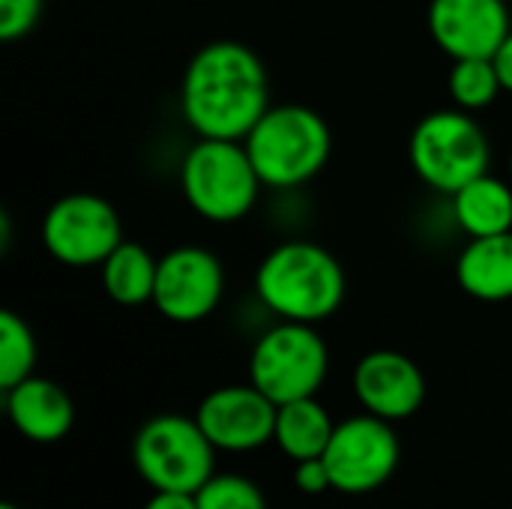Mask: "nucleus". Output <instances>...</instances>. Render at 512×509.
<instances>
[{
	"mask_svg": "<svg viewBox=\"0 0 512 509\" xmlns=\"http://www.w3.org/2000/svg\"><path fill=\"white\" fill-rule=\"evenodd\" d=\"M456 225L468 237H495L512 231V186L495 174H480L453 192Z\"/></svg>",
	"mask_w": 512,
	"mask_h": 509,
	"instance_id": "nucleus-16",
	"label": "nucleus"
},
{
	"mask_svg": "<svg viewBox=\"0 0 512 509\" xmlns=\"http://www.w3.org/2000/svg\"><path fill=\"white\" fill-rule=\"evenodd\" d=\"M42 15V0H0V39H24Z\"/></svg>",
	"mask_w": 512,
	"mask_h": 509,
	"instance_id": "nucleus-22",
	"label": "nucleus"
},
{
	"mask_svg": "<svg viewBox=\"0 0 512 509\" xmlns=\"http://www.w3.org/2000/svg\"><path fill=\"white\" fill-rule=\"evenodd\" d=\"M132 462L138 477L153 492L195 495L213 477L216 447L210 444L198 420L162 414L138 429Z\"/></svg>",
	"mask_w": 512,
	"mask_h": 509,
	"instance_id": "nucleus-6",
	"label": "nucleus"
},
{
	"mask_svg": "<svg viewBox=\"0 0 512 509\" xmlns=\"http://www.w3.org/2000/svg\"><path fill=\"white\" fill-rule=\"evenodd\" d=\"M36 366V339L24 318L15 312H0V387L12 390L33 375Z\"/></svg>",
	"mask_w": 512,
	"mask_h": 509,
	"instance_id": "nucleus-20",
	"label": "nucleus"
},
{
	"mask_svg": "<svg viewBox=\"0 0 512 509\" xmlns=\"http://www.w3.org/2000/svg\"><path fill=\"white\" fill-rule=\"evenodd\" d=\"M512 30L504 0H432L429 33L435 45L453 57H495Z\"/></svg>",
	"mask_w": 512,
	"mask_h": 509,
	"instance_id": "nucleus-12",
	"label": "nucleus"
},
{
	"mask_svg": "<svg viewBox=\"0 0 512 509\" xmlns=\"http://www.w3.org/2000/svg\"><path fill=\"white\" fill-rule=\"evenodd\" d=\"M279 405L270 402L255 384L219 387L198 405V426L216 450L252 453L273 441Z\"/></svg>",
	"mask_w": 512,
	"mask_h": 509,
	"instance_id": "nucleus-11",
	"label": "nucleus"
},
{
	"mask_svg": "<svg viewBox=\"0 0 512 509\" xmlns=\"http://www.w3.org/2000/svg\"><path fill=\"white\" fill-rule=\"evenodd\" d=\"M330 354L315 324L282 321L267 330L249 357V384H255L270 402L288 405L309 399L327 378Z\"/></svg>",
	"mask_w": 512,
	"mask_h": 509,
	"instance_id": "nucleus-7",
	"label": "nucleus"
},
{
	"mask_svg": "<svg viewBox=\"0 0 512 509\" xmlns=\"http://www.w3.org/2000/svg\"><path fill=\"white\" fill-rule=\"evenodd\" d=\"M495 69H498V75H501V84H504V90L512 93V30L507 33V39L501 42V48L495 51Z\"/></svg>",
	"mask_w": 512,
	"mask_h": 509,
	"instance_id": "nucleus-25",
	"label": "nucleus"
},
{
	"mask_svg": "<svg viewBox=\"0 0 512 509\" xmlns=\"http://www.w3.org/2000/svg\"><path fill=\"white\" fill-rule=\"evenodd\" d=\"M6 393V414L12 426L36 444H54L75 426V405L69 393L48 378H24Z\"/></svg>",
	"mask_w": 512,
	"mask_h": 509,
	"instance_id": "nucleus-14",
	"label": "nucleus"
},
{
	"mask_svg": "<svg viewBox=\"0 0 512 509\" xmlns=\"http://www.w3.org/2000/svg\"><path fill=\"white\" fill-rule=\"evenodd\" d=\"M345 288V270L336 255L309 240L279 243L255 270L258 300L282 321H327L339 312Z\"/></svg>",
	"mask_w": 512,
	"mask_h": 509,
	"instance_id": "nucleus-2",
	"label": "nucleus"
},
{
	"mask_svg": "<svg viewBox=\"0 0 512 509\" xmlns=\"http://www.w3.org/2000/svg\"><path fill=\"white\" fill-rule=\"evenodd\" d=\"M456 282L480 303L512 300V231L471 237L456 261Z\"/></svg>",
	"mask_w": 512,
	"mask_h": 509,
	"instance_id": "nucleus-15",
	"label": "nucleus"
},
{
	"mask_svg": "<svg viewBox=\"0 0 512 509\" xmlns=\"http://www.w3.org/2000/svg\"><path fill=\"white\" fill-rule=\"evenodd\" d=\"M399 438L390 420L360 414L336 423V432L324 450L333 489L342 495H369L381 489L399 468Z\"/></svg>",
	"mask_w": 512,
	"mask_h": 509,
	"instance_id": "nucleus-9",
	"label": "nucleus"
},
{
	"mask_svg": "<svg viewBox=\"0 0 512 509\" xmlns=\"http://www.w3.org/2000/svg\"><path fill=\"white\" fill-rule=\"evenodd\" d=\"M0 509H18V507H12V504H3V507Z\"/></svg>",
	"mask_w": 512,
	"mask_h": 509,
	"instance_id": "nucleus-26",
	"label": "nucleus"
},
{
	"mask_svg": "<svg viewBox=\"0 0 512 509\" xmlns=\"http://www.w3.org/2000/svg\"><path fill=\"white\" fill-rule=\"evenodd\" d=\"M294 486H297L303 495H324L327 489H333V480H330V471H327L324 459H306V462H297Z\"/></svg>",
	"mask_w": 512,
	"mask_h": 509,
	"instance_id": "nucleus-23",
	"label": "nucleus"
},
{
	"mask_svg": "<svg viewBox=\"0 0 512 509\" xmlns=\"http://www.w3.org/2000/svg\"><path fill=\"white\" fill-rule=\"evenodd\" d=\"M408 156L426 186L453 195L456 189L489 171L492 150L486 132L468 111L444 108L426 114L414 126Z\"/></svg>",
	"mask_w": 512,
	"mask_h": 509,
	"instance_id": "nucleus-5",
	"label": "nucleus"
},
{
	"mask_svg": "<svg viewBox=\"0 0 512 509\" xmlns=\"http://www.w3.org/2000/svg\"><path fill=\"white\" fill-rule=\"evenodd\" d=\"M354 396L381 420H408L426 399V378L420 366L399 351H372L354 369Z\"/></svg>",
	"mask_w": 512,
	"mask_h": 509,
	"instance_id": "nucleus-13",
	"label": "nucleus"
},
{
	"mask_svg": "<svg viewBox=\"0 0 512 509\" xmlns=\"http://www.w3.org/2000/svg\"><path fill=\"white\" fill-rule=\"evenodd\" d=\"M225 294L222 261L201 246H177L159 258L153 306L174 324H195L216 312Z\"/></svg>",
	"mask_w": 512,
	"mask_h": 509,
	"instance_id": "nucleus-10",
	"label": "nucleus"
},
{
	"mask_svg": "<svg viewBox=\"0 0 512 509\" xmlns=\"http://www.w3.org/2000/svg\"><path fill=\"white\" fill-rule=\"evenodd\" d=\"M243 144L261 183L270 189L309 183L327 165L333 150L330 126L306 105H270Z\"/></svg>",
	"mask_w": 512,
	"mask_h": 509,
	"instance_id": "nucleus-3",
	"label": "nucleus"
},
{
	"mask_svg": "<svg viewBox=\"0 0 512 509\" xmlns=\"http://www.w3.org/2000/svg\"><path fill=\"white\" fill-rule=\"evenodd\" d=\"M447 90L456 108L480 111V108H489L501 96L504 84L492 57H462V60H453Z\"/></svg>",
	"mask_w": 512,
	"mask_h": 509,
	"instance_id": "nucleus-19",
	"label": "nucleus"
},
{
	"mask_svg": "<svg viewBox=\"0 0 512 509\" xmlns=\"http://www.w3.org/2000/svg\"><path fill=\"white\" fill-rule=\"evenodd\" d=\"M510 174H512V156H510Z\"/></svg>",
	"mask_w": 512,
	"mask_h": 509,
	"instance_id": "nucleus-27",
	"label": "nucleus"
},
{
	"mask_svg": "<svg viewBox=\"0 0 512 509\" xmlns=\"http://www.w3.org/2000/svg\"><path fill=\"white\" fill-rule=\"evenodd\" d=\"M333 432H336V423L315 396L279 405V411H276L273 441L294 462L321 459Z\"/></svg>",
	"mask_w": 512,
	"mask_h": 509,
	"instance_id": "nucleus-17",
	"label": "nucleus"
},
{
	"mask_svg": "<svg viewBox=\"0 0 512 509\" xmlns=\"http://www.w3.org/2000/svg\"><path fill=\"white\" fill-rule=\"evenodd\" d=\"M198 509H267L264 492L234 474H213L198 492H195Z\"/></svg>",
	"mask_w": 512,
	"mask_h": 509,
	"instance_id": "nucleus-21",
	"label": "nucleus"
},
{
	"mask_svg": "<svg viewBox=\"0 0 512 509\" xmlns=\"http://www.w3.org/2000/svg\"><path fill=\"white\" fill-rule=\"evenodd\" d=\"M39 234L45 252L66 267H96L123 243L117 210L93 192L57 198L45 210Z\"/></svg>",
	"mask_w": 512,
	"mask_h": 509,
	"instance_id": "nucleus-8",
	"label": "nucleus"
},
{
	"mask_svg": "<svg viewBox=\"0 0 512 509\" xmlns=\"http://www.w3.org/2000/svg\"><path fill=\"white\" fill-rule=\"evenodd\" d=\"M99 267H102V288L114 303L120 306L153 303L159 261L141 243L123 240Z\"/></svg>",
	"mask_w": 512,
	"mask_h": 509,
	"instance_id": "nucleus-18",
	"label": "nucleus"
},
{
	"mask_svg": "<svg viewBox=\"0 0 512 509\" xmlns=\"http://www.w3.org/2000/svg\"><path fill=\"white\" fill-rule=\"evenodd\" d=\"M267 108V69L249 45L219 39L192 54L180 84V111L198 138L243 141Z\"/></svg>",
	"mask_w": 512,
	"mask_h": 509,
	"instance_id": "nucleus-1",
	"label": "nucleus"
},
{
	"mask_svg": "<svg viewBox=\"0 0 512 509\" xmlns=\"http://www.w3.org/2000/svg\"><path fill=\"white\" fill-rule=\"evenodd\" d=\"M261 177L243 141L198 138L180 165V189L186 204L207 222H240L258 201Z\"/></svg>",
	"mask_w": 512,
	"mask_h": 509,
	"instance_id": "nucleus-4",
	"label": "nucleus"
},
{
	"mask_svg": "<svg viewBox=\"0 0 512 509\" xmlns=\"http://www.w3.org/2000/svg\"><path fill=\"white\" fill-rule=\"evenodd\" d=\"M144 509H198V501L186 492H156Z\"/></svg>",
	"mask_w": 512,
	"mask_h": 509,
	"instance_id": "nucleus-24",
	"label": "nucleus"
}]
</instances>
